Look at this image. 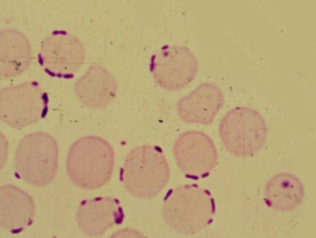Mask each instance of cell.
<instances>
[{
    "label": "cell",
    "mask_w": 316,
    "mask_h": 238,
    "mask_svg": "<svg viewBox=\"0 0 316 238\" xmlns=\"http://www.w3.org/2000/svg\"><path fill=\"white\" fill-rule=\"evenodd\" d=\"M32 201L22 190L12 186L0 189V220L3 227L15 232L29 225L34 213Z\"/></svg>",
    "instance_id": "10"
},
{
    "label": "cell",
    "mask_w": 316,
    "mask_h": 238,
    "mask_svg": "<svg viewBox=\"0 0 316 238\" xmlns=\"http://www.w3.org/2000/svg\"><path fill=\"white\" fill-rule=\"evenodd\" d=\"M168 172V162L162 153L153 146L143 145L135 147L129 153L120 178L127 187L137 180L164 179Z\"/></svg>",
    "instance_id": "6"
},
{
    "label": "cell",
    "mask_w": 316,
    "mask_h": 238,
    "mask_svg": "<svg viewBox=\"0 0 316 238\" xmlns=\"http://www.w3.org/2000/svg\"><path fill=\"white\" fill-rule=\"evenodd\" d=\"M58 154L57 142L50 135L44 132L28 134L17 146L15 157V169L27 183L45 185L55 176Z\"/></svg>",
    "instance_id": "2"
},
{
    "label": "cell",
    "mask_w": 316,
    "mask_h": 238,
    "mask_svg": "<svg viewBox=\"0 0 316 238\" xmlns=\"http://www.w3.org/2000/svg\"><path fill=\"white\" fill-rule=\"evenodd\" d=\"M221 89L210 83L201 84L181 101L179 114L186 123L208 125L223 105Z\"/></svg>",
    "instance_id": "7"
},
{
    "label": "cell",
    "mask_w": 316,
    "mask_h": 238,
    "mask_svg": "<svg viewBox=\"0 0 316 238\" xmlns=\"http://www.w3.org/2000/svg\"><path fill=\"white\" fill-rule=\"evenodd\" d=\"M221 139L227 150L238 156H247L256 153L264 145L267 130L258 123L250 109L237 107L228 112L219 125Z\"/></svg>",
    "instance_id": "3"
},
{
    "label": "cell",
    "mask_w": 316,
    "mask_h": 238,
    "mask_svg": "<svg viewBox=\"0 0 316 238\" xmlns=\"http://www.w3.org/2000/svg\"><path fill=\"white\" fill-rule=\"evenodd\" d=\"M123 218L118 200L107 197L83 200L77 214L79 227L90 237L102 235L113 225L121 223Z\"/></svg>",
    "instance_id": "5"
},
{
    "label": "cell",
    "mask_w": 316,
    "mask_h": 238,
    "mask_svg": "<svg viewBox=\"0 0 316 238\" xmlns=\"http://www.w3.org/2000/svg\"><path fill=\"white\" fill-rule=\"evenodd\" d=\"M153 72L156 81L169 89L185 87L195 78L198 64L194 57L188 52L179 57L167 55L154 61Z\"/></svg>",
    "instance_id": "9"
},
{
    "label": "cell",
    "mask_w": 316,
    "mask_h": 238,
    "mask_svg": "<svg viewBox=\"0 0 316 238\" xmlns=\"http://www.w3.org/2000/svg\"><path fill=\"white\" fill-rule=\"evenodd\" d=\"M173 154L178 166L187 172L206 171L214 166L218 159L217 152L211 138L197 131L181 134L175 142Z\"/></svg>",
    "instance_id": "4"
},
{
    "label": "cell",
    "mask_w": 316,
    "mask_h": 238,
    "mask_svg": "<svg viewBox=\"0 0 316 238\" xmlns=\"http://www.w3.org/2000/svg\"><path fill=\"white\" fill-rule=\"evenodd\" d=\"M265 193L268 205L281 211L295 208L301 203L304 195L300 180L294 175L286 173L272 177L267 184Z\"/></svg>",
    "instance_id": "11"
},
{
    "label": "cell",
    "mask_w": 316,
    "mask_h": 238,
    "mask_svg": "<svg viewBox=\"0 0 316 238\" xmlns=\"http://www.w3.org/2000/svg\"><path fill=\"white\" fill-rule=\"evenodd\" d=\"M114 77L104 68L94 66L77 82L75 90L78 99L88 107L106 106L114 99L117 90Z\"/></svg>",
    "instance_id": "8"
},
{
    "label": "cell",
    "mask_w": 316,
    "mask_h": 238,
    "mask_svg": "<svg viewBox=\"0 0 316 238\" xmlns=\"http://www.w3.org/2000/svg\"><path fill=\"white\" fill-rule=\"evenodd\" d=\"M114 161V151L109 143L99 137L86 136L77 140L70 147L67 170L76 185L85 189H93L110 180Z\"/></svg>",
    "instance_id": "1"
}]
</instances>
